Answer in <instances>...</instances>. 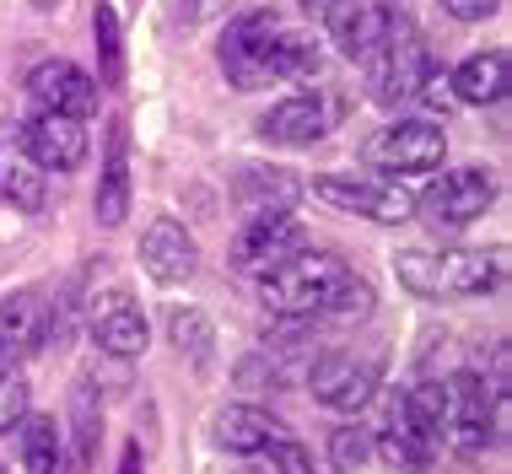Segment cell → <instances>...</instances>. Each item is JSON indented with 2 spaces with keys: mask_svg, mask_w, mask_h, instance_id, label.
<instances>
[{
  "mask_svg": "<svg viewBox=\"0 0 512 474\" xmlns=\"http://www.w3.org/2000/svg\"><path fill=\"white\" fill-rule=\"evenodd\" d=\"M394 275L410 297H486L502 286V254H486V248H442V254L405 248V254H394Z\"/></svg>",
  "mask_w": 512,
  "mask_h": 474,
  "instance_id": "6da1fadb",
  "label": "cell"
},
{
  "mask_svg": "<svg viewBox=\"0 0 512 474\" xmlns=\"http://www.w3.org/2000/svg\"><path fill=\"white\" fill-rule=\"evenodd\" d=\"M351 281V264L340 254H318L302 248L286 264H275L270 275H259V297L270 313L281 318H324V308L335 302V291Z\"/></svg>",
  "mask_w": 512,
  "mask_h": 474,
  "instance_id": "7a4b0ae2",
  "label": "cell"
},
{
  "mask_svg": "<svg viewBox=\"0 0 512 474\" xmlns=\"http://www.w3.org/2000/svg\"><path fill=\"white\" fill-rule=\"evenodd\" d=\"M442 388H448L442 442H453V453H464V458H480L496 442V404H502V388H491L480 372H453Z\"/></svg>",
  "mask_w": 512,
  "mask_h": 474,
  "instance_id": "3957f363",
  "label": "cell"
},
{
  "mask_svg": "<svg viewBox=\"0 0 512 474\" xmlns=\"http://www.w3.org/2000/svg\"><path fill=\"white\" fill-rule=\"evenodd\" d=\"M378 383H383V356L378 351H324V356H313V367H308L313 399L335 415L367 410L372 394H378Z\"/></svg>",
  "mask_w": 512,
  "mask_h": 474,
  "instance_id": "277c9868",
  "label": "cell"
},
{
  "mask_svg": "<svg viewBox=\"0 0 512 474\" xmlns=\"http://www.w3.org/2000/svg\"><path fill=\"white\" fill-rule=\"evenodd\" d=\"M313 200H324L340 216L378 221V227H399V221L415 216V194H405L399 184H383V178H362V173H318Z\"/></svg>",
  "mask_w": 512,
  "mask_h": 474,
  "instance_id": "5b68a950",
  "label": "cell"
},
{
  "mask_svg": "<svg viewBox=\"0 0 512 474\" xmlns=\"http://www.w3.org/2000/svg\"><path fill=\"white\" fill-rule=\"evenodd\" d=\"M426 65H432V60H426V38L415 33L410 17H394L389 38H383L378 54L367 60V92H372V103L394 108V103H405V97H415Z\"/></svg>",
  "mask_w": 512,
  "mask_h": 474,
  "instance_id": "8992f818",
  "label": "cell"
},
{
  "mask_svg": "<svg viewBox=\"0 0 512 474\" xmlns=\"http://www.w3.org/2000/svg\"><path fill=\"white\" fill-rule=\"evenodd\" d=\"M442 157H448V130H437L432 119L383 124L362 146V162L378 173H432V167H442Z\"/></svg>",
  "mask_w": 512,
  "mask_h": 474,
  "instance_id": "52a82bcc",
  "label": "cell"
},
{
  "mask_svg": "<svg viewBox=\"0 0 512 474\" xmlns=\"http://www.w3.org/2000/svg\"><path fill=\"white\" fill-rule=\"evenodd\" d=\"M308 232L292 211H254L232 237V270L238 275H270L275 264H286L292 254H302Z\"/></svg>",
  "mask_w": 512,
  "mask_h": 474,
  "instance_id": "ba28073f",
  "label": "cell"
},
{
  "mask_svg": "<svg viewBox=\"0 0 512 474\" xmlns=\"http://www.w3.org/2000/svg\"><path fill=\"white\" fill-rule=\"evenodd\" d=\"M87 334L103 356H141L146 351V313L135 302V291L124 281H108L103 291L87 297Z\"/></svg>",
  "mask_w": 512,
  "mask_h": 474,
  "instance_id": "9c48e42d",
  "label": "cell"
},
{
  "mask_svg": "<svg viewBox=\"0 0 512 474\" xmlns=\"http://www.w3.org/2000/svg\"><path fill=\"white\" fill-rule=\"evenodd\" d=\"M491 200H496L491 167H453V173H442L437 184L415 200V211L432 221V227H469V221H480L491 211Z\"/></svg>",
  "mask_w": 512,
  "mask_h": 474,
  "instance_id": "30bf717a",
  "label": "cell"
},
{
  "mask_svg": "<svg viewBox=\"0 0 512 474\" xmlns=\"http://www.w3.org/2000/svg\"><path fill=\"white\" fill-rule=\"evenodd\" d=\"M54 334V308L38 286H17L0 297V361H27L49 345Z\"/></svg>",
  "mask_w": 512,
  "mask_h": 474,
  "instance_id": "8fae6325",
  "label": "cell"
},
{
  "mask_svg": "<svg viewBox=\"0 0 512 474\" xmlns=\"http://www.w3.org/2000/svg\"><path fill=\"white\" fill-rule=\"evenodd\" d=\"M329 130H335V97L324 87L281 97V103L259 119V135H265L270 146H313V141H324Z\"/></svg>",
  "mask_w": 512,
  "mask_h": 474,
  "instance_id": "7c38bea8",
  "label": "cell"
},
{
  "mask_svg": "<svg viewBox=\"0 0 512 474\" xmlns=\"http://www.w3.org/2000/svg\"><path fill=\"white\" fill-rule=\"evenodd\" d=\"M394 0H335L329 6V38H335V49L345 54V60L367 65L372 54H378V44L389 38L394 27Z\"/></svg>",
  "mask_w": 512,
  "mask_h": 474,
  "instance_id": "4fadbf2b",
  "label": "cell"
},
{
  "mask_svg": "<svg viewBox=\"0 0 512 474\" xmlns=\"http://www.w3.org/2000/svg\"><path fill=\"white\" fill-rule=\"evenodd\" d=\"M281 27L275 11H248L221 33V71L238 92H254L265 87V49H270V33Z\"/></svg>",
  "mask_w": 512,
  "mask_h": 474,
  "instance_id": "5bb4252c",
  "label": "cell"
},
{
  "mask_svg": "<svg viewBox=\"0 0 512 474\" xmlns=\"http://www.w3.org/2000/svg\"><path fill=\"white\" fill-rule=\"evenodd\" d=\"M200 264V248L189 227L178 216H151V227L141 232V270L157 286H184Z\"/></svg>",
  "mask_w": 512,
  "mask_h": 474,
  "instance_id": "9a60e30c",
  "label": "cell"
},
{
  "mask_svg": "<svg viewBox=\"0 0 512 474\" xmlns=\"http://www.w3.org/2000/svg\"><path fill=\"white\" fill-rule=\"evenodd\" d=\"M0 200L22 216H38L49 200V173L22 146V124H0Z\"/></svg>",
  "mask_w": 512,
  "mask_h": 474,
  "instance_id": "2e32d148",
  "label": "cell"
},
{
  "mask_svg": "<svg viewBox=\"0 0 512 474\" xmlns=\"http://www.w3.org/2000/svg\"><path fill=\"white\" fill-rule=\"evenodd\" d=\"M22 146L33 151V162L44 173H71V167L87 162V130L71 114H49V108H33V119L22 124Z\"/></svg>",
  "mask_w": 512,
  "mask_h": 474,
  "instance_id": "e0dca14e",
  "label": "cell"
},
{
  "mask_svg": "<svg viewBox=\"0 0 512 474\" xmlns=\"http://www.w3.org/2000/svg\"><path fill=\"white\" fill-rule=\"evenodd\" d=\"M27 97H33V108H49V114L87 119L92 108H98V81L71 60H44L27 76Z\"/></svg>",
  "mask_w": 512,
  "mask_h": 474,
  "instance_id": "ac0fdd59",
  "label": "cell"
},
{
  "mask_svg": "<svg viewBox=\"0 0 512 474\" xmlns=\"http://www.w3.org/2000/svg\"><path fill=\"white\" fill-rule=\"evenodd\" d=\"M378 458L389 464L394 474H426L437 458V442L421 437V426L410 421L405 410V394L389 399V410H383V426H378Z\"/></svg>",
  "mask_w": 512,
  "mask_h": 474,
  "instance_id": "d6986e66",
  "label": "cell"
},
{
  "mask_svg": "<svg viewBox=\"0 0 512 474\" xmlns=\"http://www.w3.org/2000/svg\"><path fill=\"white\" fill-rule=\"evenodd\" d=\"M103 227H119L130 216V124L124 114L108 119V146H103V178H98V200H92Z\"/></svg>",
  "mask_w": 512,
  "mask_h": 474,
  "instance_id": "ffe728a7",
  "label": "cell"
},
{
  "mask_svg": "<svg viewBox=\"0 0 512 474\" xmlns=\"http://www.w3.org/2000/svg\"><path fill=\"white\" fill-rule=\"evenodd\" d=\"M448 87H453V103H469V108L502 103L507 97V49L469 54L459 71H448Z\"/></svg>",
  "mask_w": 512,
  "mask_h": 474,
  "instance_id": "44dd1931",
  "label": "cell"
},
{
  "mask_svg": "<svg viewBox=\"0 0 512 474\" xmlns=\"http://www.w3.org/2000/svg\"><path fill=\"white\" fill-rule=\"evenodd\" d=\"M211 431L227 453H265L270 442L281 437V421L265 410H254V404H227V410H216Z\"/></svg>",
  "mask_w": 512,
  "mask_h": 474,
  "instance_id": "7402d4cb",
  "label": "cell"
},
{
  "mask_svg": "<svg viewBox=\"0 0 512 474\" xmlns=\"http://www.w3.org/2000/svg\"><path fill=\"white\" fill-rule=\"evenodd\" d=\"M17 448H22V474H60L65 431H60L54 415H22L17 421Z\"/></svg>",
  "mask_w": 512,
  "mask_h": 474,
  "instance_id": "603a6c76",
  "label": "cell"
},
{
  "mask_svg": "<svg viewBox=\"0 0 512 474\" xmlns=\"http://www.w3.org/2000/svg\"><path fill=\"white\" fill-rule=\"evenodd\" d=\"M318 71V44L297 27H275L270 33V49H265V87L275 81H302Z\"/></svg>",
  "mask_w": 512,
  "mask_h": 474,
  "instance_id": "cb8c5ba5",
  "label": "cell"
},
{
  "mask_svg": "<svg viewBox=\"0 0 512 474\" xmlns=\"http://www.w3.org/2000/svg\"><path fill=\"white\" fill-rule=\"evenodd\" d=\"M297 194H302V184L292 173H281V167H243L238 173V200L248 216L254 211H292Z\"/></svg>",
  "mask_w": 512,
  "mask_h": 474,
  "instance_id": "d4e9b609",
  "label": "cell"
},
{
  "mask_svg": "<svg viewBox=\"0 0 512 474\" xmlns=\"http://www.w3.org/2000/svg\"><path fill=\"white\" fill-rule=\"evenodd\" d=\"M92 38H98L103 87H124V33H119V11L108 6V0L92 6Z\"/></svg>",
  "mask_w": 512,
  "mask_h": 474,
  "instance_id": "484cf974",
  "label": "cell"
},
{
  "mask_svg": "<svg viewBox=\"0 0 512 474\" xmlns=\"http://www.w3.org/2000/svg\"><path fill=\"white\" fill-rule=\"evenodd\" d=\"M405 410H410V421L421 426V437L442 448V415H448V388H442L437 378H426V383L405 388Z\"/></svg>",
  "mask_w": 512,
  "mask_h": 474,
  "instance_id": "4316f807",
  "label": "cell"
},
{
  "mask_svg": "<svg viewBox=\"0 0 512 474\" xmlns=\"http://www.w3.org/2000/svg\"><path fill=\"white\" fill-rule=\"evenodd\" d=\"M22 415H27V378L17 361H0V437L17 431Z\"/></svg>",
  "mask_w": 512,
  "mask_h": 474,
  "instance_id": "83f0119b",
  "label": "cell"
},
{
  "mask_svg": "<svg viewBox=\"0 0 512 474\" xmlns=\"http://www.w3.org/2000/svg\"><path fill=\"white\" fill-rule=\"evenodd\" d=\"M168 329H173V345H178V351H189L195 361H205V351H211V324H205L195 308H178V313L168 318Z\"/></svg>",
  "mask_w": 512,
  "mask_h": 474,
  "instance_id": "f1b7e54d",
  "label": "cell"
},
{
  "mask_svg": "<svg viewBox=\"0 0 512 474\" xmlns=\"http://www.w3.org/2000/svg\"><path fill=\"white\" fill-rule=\"evenodd\" d=\"M324 318H372V286L351 275V281L335 291V302L324 308Z\"/></svg>",
  "mask_w": 512,
  "mask_h": 474,
  "instance_id": "f546056e",
  "label": "cell"
},
{
  "mask_svg": "<svg viewBox=\"0 0 512 474\" xmlns=\"http://www.w3.org/2000/svg\"><path fill=\"white\" fill-rule=\"evenodd\" d=\"M265 453H270V469H275V474H318L313 453L302 448V442H292V437H275Z\"/></svg>",
  "mask_w": 512,
  "mask_h": 474,
  "instance_id": "4dcf8cb0",
  "label": "cell"
},
{
  "mask_svg": "<svg viewBox=\"0 0 512 474\" xmlns=\"http://www.w3.org/2000/svg\"><path fill=\"white\" fill-rule=\"evenodd\" d=\"M415 97H421L426 108H442V114H448V108H453L448 71H442V65H426V76H421V87H415Z\"/></svg>",
  "mask_w": 512,
  "mask_h": 474,
  "instance_id": "1f68e13d",
  "label": "cell"
},
{
  "mask_svg": "<svg viewBox=\"0 0 512 474\" xmlns=\"http://www.w3.org/2000/svg\"><path fill=\"white\" fill-rule=\"evenodd\" d=\"M335 464H340V469H362V464H367V437H362V426H340V431H335Z\"/></svg>",
  "mask_w": 512,
  "mask_h": 474,
  "instance_id": "d6a6232c",
  "label": "cell"
},
{
  "mask_svg": "<svg viewBox=\"0 0 512 474\" xmlns=\"http://www.w3.org/2000/svg\"><path fill=\"white\" fill-rule=\"evenodd\" d=\"M442 11L448 17H459V22H486L502 11V0H442Z\"/></svg>",
  "mask_w": 512,
  "mask_h": 474,
  "instance_id": "836d02e7",
  "label": "cell"
},
{
  "mask_svg": "<svg viewBox=\"0 0 512 474\" xmlns=\"http://www.w3.org/2000/svg\"><path fill=\"white\" fill-rule=\"evenodd\" d=\"M232 0H184V22H211L216 11H227Z\"/></svg>",
  "mask_w": 512,
  "mask_h": 474,
  "instance_id": "e575fe53",
  "label": "cell"
},
{
  "mask_svg": "<svg viewBox=\"0 0 512 474\" xmlns=\"http://www.w3.org/2000/svg\"><path fill=\"white\" fill-rule=\"evenodd\" d=\"M119 474H141V448H135V442L124 448V458H119Z\"/></svg>",
  "mask_w": 512,
  "mask_h": 474,
  "instance_id": "d590c367",
  "label": "cell"
},
{
  "mask_svg": "<svg viewBox=\"0 0 512 474\" xmlns=\"http://www.w3.org/2000/svg\"><path fill=\"white\" fill-rule=\"evenodd\" d=\"M302 11H308V17H329V6H335V0H297Z\"/></svg>",
  "mask_w": 512,
  "mask_h": 474,
  "instance_id": "8d00e7d4",
  "label": "cell"
},
{
  "mask_svg": "<svg viewBox=\"0 0 512 474\" xmlns=\"http://www.w3.org/2000/svg\"><path fill=\"white\" fill-rule=\"evenodd\" d=\"M33 6H38V11H54V6H60V0H33Z\"/></svg>",
  "mask_w": 512,
  "mask_h": 474,
  "instance_id": "74e56055",
  "label": "cell"
},
{
  "mask_svg": "<svg viewBox=\"0 0 512 474\" xmlns=\"http://www.w3.org/2000/svg\"><path fill=\"white\" fill-rule=\"evenodd\" d=\"M0 474H6V469H0Z\"/></svg>",
  "mask_w": 512,
  "mask_h": 474,
  "instance_id": "f35d334b",
  "label": "cell"
}]
</instances>
